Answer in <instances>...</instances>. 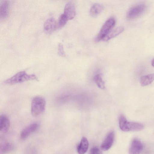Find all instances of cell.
<instances>
[{"instance_id":"obj_6","label":"cell","mask_w":154,"mask_h":154,"mask_svg":"<svg viewBox=\"0 0 154 154\" xmlns=\"http://www.w3.org/2000/svg\"><path fill=\"white\" fill-rule=\"evenodd\" d=\"M39 127V125L37 122L33 123L24 128L20 134L21 140L26 139L32 133L36 131Z\"/></svg>"},{"instance_id":"obj_21","label":"cell","mask_w":154,"mask_h":154,"mask_svg":"<svg viewBox=\"0 0 154 154\" xmlns=\"http://www.w3.org/2000/svg\"><path fill=\"white\" fill-rule=\"evenodd\" d=\"M58 53L59 55L63 57L65 56L63 45L61 43H59L58 45Z\"/></svg>"},{"instance_id":"obj_15","label":"cell","mask_w":154,"mask_h":154,"mask_svg":"<svg viewBox=\"0 0 154 154\" xmlns=\"http://www.w3.org/2000/svg\"><path fill=\"white\" fill-rule=\"evenodd\" d=\"M124 30V28L123 27H118L115 29L111 31L103 39V40L105 41H108L119 34L122 32Z\"/></svg>"},{"instance_id":"obj_1","label":"cell","mask_w":154,"mask_h":154,"mask_svg":"<svg viewBox=\"0 0 154 154\" xmlns=\"http://www.w3.org/2000/svg\"><path fill=\"white\" fill-rule=\"evenodd\" d=\"M33 80H37V78L35 75L28 74L24 71H21L5 80L3 84L7 85H13Z\"/></svg>"},{"instance_id":"obj_10","label":"cell","mask_w":154,"mask_h":154,"mask_svg":"<svg viewBox=\"0 0 154 154\" xmlns=\"http://www.w3.org/2000/svg\"><path fill=\"white\" fill-rule=\"evenodd\" d=\"M57 22L53 18L48 19L45 22L44 28L45 32L48 33H51L55 30L57 27Z\"/></svg>"},{"instance_id":"obj_18","label":"cell","mask_w":154,"mask_h":154,"mask_svg":"<svg viewBox=\"0 0 154 154\" xmlns=\"http://www.w3.org/2000/svg\"><path fill=\"white\" fill-rule=\"evenodd\" d=\"M93 79L99 88L101 89L105 88V83L102 80L100 73H99L96 74L94 77Z\"/></svg>"},{"instance_id":"obj_16","label":"cell","mask_w":154,"mask_h":154,"mask_svg":"<svg viewBox=\"0 0 154 154\" xmlns=\"http://www.w3.org/2000/svg\"><path fill=\"white\" fill-rule=\"evenodd\" d=\"M154 80V73L144 75L141 77L140 82L142 86L147 85Z\"/></svg>"},{"instance_id":"obj_22","label":"cell","mask_w":154,"mask_h":154,"mask_svg":"<svg viewBox=\"0 0 154 154\" xmlns=\"http://www.w3.org/2000/svg\"><path fill=\"white\" fill-rule=\"evenodd\" d=\"M151 64L152 66L154 67V58L152 60L151 62Z\"/></svg>"},{"instance_id":"obj_8","label":"cell","mask_w":154,"mask_h":154,"mask_svg":"<svg viewBox=\"0 0 154 154\" xmlns=\"http://www.w3.org/2000/svg\"><path fill=\"white\" fill-rule=\"evenodd\" d=\"M143 148L141 141L136 138L132 141L129 149V154H140Z\"/></svg>"},{"instance_id":"obj_9","label":"cell","mask_w":154,"mask_h":154,"mask_svg":"<svg viewBox=\"0 0 154 154\" xmlns=\"http://www.w3.org/2000/svg\"><path fill=\"white\" fill-rule=\"evenodd\" d=\"M115 137L114 132L111 131L107 135L102 143L100 148L103 151H107L112 146Z\"/></svg>"},{"instance_id":"obj_13","label":"cell","mask_w":154,"mask_h":154,"mask_svg":"<svg viewBox=\"0 0 154 154\" xmlns=\"http://www.w3.org/2000/svg\"><path fill=\"white\" fill-rule=\"evenodd\" d=\"M8 15V3L7 1H3L0 6V17L1 19H5Z\"/></svg>"},{"instance_id":"obj_20","label":"cell","mask_w":154,"mask_h":154,"mask_svg":"<svg viewBox=\"0 0 154 154\" xmlns=\"http://www.w3.org/2000/svg\"><path fill=\"white\" fill-rule=\"evenodd\" d=\"M89 154H102V153L98 147L94 146L91 149Z\"/></svg>"},{"instance_id":"obj_17","label":"cell","mask_w":154,"mask_h":154,"mask_svg":"<svg viewBox=\"0 0 154 154\" xmlns=\"http://www.w3.org/2000/svg\"><path fill=\"white\" fill-rule=\"evenodd\" d=\"M14 149V146L10 143H5L0 146V154H6L13 151Z\"/></svg>"},{"instance_id":"obj_3","label":"cell","mask_w":154,"mask_h":154,"mask_svg":"<svg viewBox=\"0 0 154 154\" xmlns=\"http://www.w3.org/2000/svg\"><path fill=\"white\" fill-rule=\"evenodd\" d=\"M45 101L42 97L36 96L32 99L31 104V112L32 116H37L45 110Z\"/></svg>"},{"instance_id":"obj_2","label":"cell","mask_w":154,"mask_h":154,"mask_svg":"<svg viewBox=\"0 0 154 154\" xmlns=\"http://www.w3.org/2000/svg\"><path fill=\"white\" fill-rule=\"evenodd\" d=\"M119 124L120 129L125 132L138 131L143 130L144 128V126L141 123L128 121L122 114L119 116Z\"/></svg>"},{"instance_id":"obj_14","label":"cell","mask_w":154,"mask_h":154,"mask_svg":"<svg viewBox=\"0 0 154 154\" xmlns=\"http://www.w3.org/2000/svg\"><path fill=\"white\" fill-rule=\"evenodd\" d=\"M103 10V7L101 4L96 3L91 7L90 10V15L92 17H96L100 14Z\"/></svg>"},{"instance_id":"obj_7","label":"cell","mask_w":154,"mask_h":154,"mask_svg":"<svg viewBox=\"0 0 154 154\" xmlns=\"http://www.w3.org/2000/svg\"><path fill=\"white\" fill-rule=\"evenodd\" d=\"M63 14L68 20L73 19L75 15V9L73 2L70 1L65 5Z\"/></svg>"},{"instance_id":"obj_5","label":"cell","mask_w":154,"mask_h":154,"mask_svg":"<svg viewBox=\"0 0 154 154\" xmlns=\"http://www.w3.org/2000/svg\"><path fill=\"white\" fill-rule=\"evenodd\" d=\"M146 8V5L144 4H140L133 7L128 13V18L129 19L137 18L144 12Z\"/></svg>"},{"instance_id":"obj_11","label":"cell","mask_w":154,"mask_h":154,"mask_svg":"<svg viewBox=\"0 0 154 154\" xmlns=\"http://www.w3.org/2000/svg\"><path fill=\"white\" fill-rule=\"evenodd\" d=\"M10 122L9 118L6 115H2L0 116V131L5 133L9 130Z\"/></svg>"},{"instance_id":"obj_19","label":"cell","mask_w":154,"mask_h":154,"mask_svg":"<svg viewBox=\"0 0 154 154\" xmlns=\"http://www.w3.org/2000/svg\"><path fill=\"white\" fill-rule=\"evenodd\" d=\"M68 20L63 14H62L59 18L57 26L59 28H62L66 25Z\"/></svg>"},{"instance_id":"obj_4","label":"cell","mask_w":154,"mask_h":154,"mask_svg":"<svg viewBox=\"0 0 154 154\" xmlns=\"http://www.w3.org/2000/svg\"><path fill=\"white\" fill-rule=\"evenodd\" d=\"M115 23V20L113 18H110L107 20L96 37L95 41L97 42L101 40H103L111 31L114 26Z\"/></svg>"},{"instance_id":"obj_12","label":"cell","mask_w":154,"mask_h":154,"mask_svg":"<svg viewBox=\"0 0 154 154\" xmlns=\"http://www.w3.org/2000/svg\"><path fill=\"white\" fill-rule=\"evenodd\" d=\"M89 146V143L87 139L83 137L80 143L77 147V152L79 154H84L87 151Z\"/></svg>"}]
</instances>
